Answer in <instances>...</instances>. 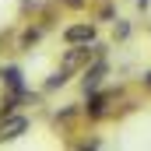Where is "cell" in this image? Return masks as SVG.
I'll list each match as a JSON object with an SVG mask.
<instances>
[{"label":"cell","mask_w":151,"mask_h":151,"mask_svg":"<svg viewBox=\"0 0 151 151\" xmlns=\"http://www.w3.org/2000/svg\"><path fill=\"white\" fill-rule=\"evenodd\" d=\"M148 4H151V0H137V7H148Z\"/></svg>","instance_id":"cell-9"},{"label":"cell","mask_w":151,"mask_h":151,"mask_svg":"<svg viewBox=\"0 0 151 151\" xmlns=\"http://www.w3.org/2000/svg\"><path fill=\"white\" fill-rule=\"evenodd\" d=\"M95 56H102V46L99 42H84V46H70L67 53H63V60H60V70H67V74H77V70H84Z\"/></svg>","instance_id":"cell-1"},{"label":"cell","mask_w":151,"mask_h":151,"mask_svg":"<svg viewBox=\"0 0 151 151\" xmlns=\"http://www.w3.org/2000/svg\"><path fill=\"white\" fill-rule=\"evenodd\" d=\"M130 35V25H127V21H119V25H116V39H127Z\"/></svg>","instance_id":"cell-7"},{"label":"cell","mask_w":151,"mask_h":151,"mask_svg":"<svg viewBox=\"0 0 151 151\" xmlns=\"http://www.w3.org/2000/svg\"><path fill=\"white\" fill-rule=\"evenodd\" d=\"M67 4H70V7H81V4H84V0H67Z\"/></svg>","instance_id":"cell-8"},{"label":"cell","mask_w":151,"mask_h":151,"mask_svg":"<svg viewBox=\"0 0 151 151\" xmlns=\"http://www.w3.org/2000/svg\"><path fill=\"white\" fill-rule=\"evenodd\" d=\"M39 39H42V28H25V32H21V39H18V49H28V46H35Z\"/></svg>","instance_id":"cell-5"},{"label":"cell","mask_w":151,"mask_h":151,"mask_svg":"<svg viewBox=\"0 0 151 151\" xmlns=\"http://www.w3.org/2000/svg\"><path fill=\"white\" fill-rule=\"evenodd\" d=\"M63 42L67 46H84V42H95V25L91 21H77L63 28Z\"/></svg>","instance_id":"cell-3"},{"label":"cell","mask_w":151,"mask_h":151,"mask_svg":"<svg viewBox=\"0 0 151 151\" xmlns=\"http://www.w3.org/2000/svg\"><path fill=\"white\" fill-rule=\"evenodd\" d=\"M67 81H70V74H67V70H56V74L46 77V84H42V88H46V91H56V88H63Z\"/></svg>","instance_id":"cell-6"},{"label":"cell","mask_w":151,"mask_h":151,"mask_svg":"<svg viewBox=\"0 0 151 151\" xmlns=\"http://www.w3.org/2000/svg\"><path fill=\"white\" fill-rule=\"evenodd\" d=\"M28 127H32V119H28L25 113H7V116H0V144L18 141L21 134H28Z\"/></svg>","instance_id":"cell-2"},{"label":"cell","mask_w":151,"mask_h":151,"mask_svg":"<svg viewBox=\"0 0 151 151\" xmlns=\"http://www.w3.org/2000/svg\"><path fill=\"white\" fill-rule=\"evenodd\" d=\"M109 74V63L106 60H95V63H88L84 67V95H91V91H99V84H102V77Z\"/></svg>","instance_id":"cell-4"},{"label":"cell","mask_w":151,"mask_h":151,"mask_svg":"<svg viewBox=\"0 0 151 151\" xmlns=\"http://www.w3.org/2000/svg\"><path fill=\"white\" fill-rule=\"evenodd\" d=\"M144 81H148V84H151V70H148V74H144Z\"/></svg>","instance_id":"cell-10"}]
</instances>
